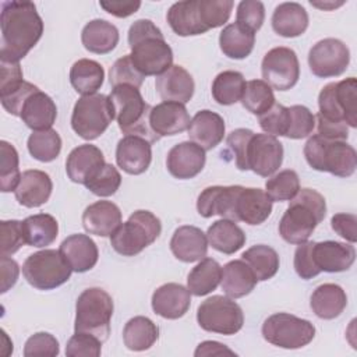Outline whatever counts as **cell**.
Segmentation results:
<instances>
[{"mask_svg":"<svg viewBox=\"0 0 357 357\" xmlns=\"http://www.w3.org/2000/svg\"><path fill=\"white\" fill-rule=\"evenodd\" d=\"M0 60L18 61L39 42L43 21L31 1H4L0 14Z\"/></svg>","mask_w":357,"mask_h":357,"instance_id":"1","label":"cell"},{"mask_svg":"<svg viewBox=\"0 0 357 357\" xmlns=\"http://www.w3.org/2000/svg\"><path fill=\"white\" fill-rule=\"evenodd\" d=\"M318 134L346 141L349 127H357V79L349 77L326 84L318 95Z\"/></svg>","mask_w":357,"mask_h":357,"instance_id":"2","label":"cell"},{"mask_svg":"<svg viewBox=\"0 0 357 357\" xmlns=\"http://www.w3.org/2000/svg\"><path fill=\"white\" fill-rule=\"evenodd\" d=\"M131 60L142 75H159L173 64V52L151 20H137L128 29Z\"/></svg>","mask_w":357,"mask_h":357,"instance_id":"3","label":"cell"},{"mask_svg":"<svg viewBox=\"0 0 357 357\" xmlns=\"http://www.w3.org/2000/svg\"><path fill=\"white\" fill-rule=\"evenodd\" d=\"M326 215V202L322 194L312 188H301L279 222V234L289 244H301L310 238L318 223Z\"/></svg>","mask_w":357,"mask_h":357,"instance_id":"4","label":"cell"},{"mask_svg":"<svg viewBox=\"0 0 357 357\" xmlns=\"http://www.w3.org/2000/svg\"><path fill=\"white\" fill-rule=\"evenodd\" d=\"M109 99L113 105L114 119L123 134L141 137L151 144L160 139V137L151 128V106L144 100L138 88L131 85L114 86Z\"/></svg>","mask_w":357,"mask_h":357,"instance_id":"5","label":"cell"},{"mask_svg":"<svg viewBox=\"0 0 357 357\" xmlns=\"http://www.w3.org/2000/svg\"><path fill=\"white\" fill-rule=\"evenodd\" d=\"M303 152L312 169L337 177H349L357 167L356 149L344 139H332L315 134L308 138Z\"/></svg>","mask_w":357,"mask_h":357,"instance_id":"6","label":"cell"},{"mask_svg":"<svg viewBox=\"0 0 357 357\" xmlns=\"http://www.w3.org/2000/svg\"><path fill=\"white\" fill-rule=\"evenodd\" d=\"M112 296L100 287L85 289L75 303L74 331L91 333L106 342L110 335V319L113 315Z\"/></svg>","mask_w":357,"mask_h":357,"instance_id":"7","label":"cell"},{"mask_svg":"<svg viewBox=\"0 0 357 357\" xmlns=\"http://www.w3.org/2000/svg\"><path fill=\"white\" fill-rule=\"evenodd\" d=\"M160 231L159 218L149 211L138 209L110 234V244L120 255L134 257L151 245Z\"/></svg>","mask_w":357,"mask_h":357,"instance_id":"8","label":"cell"},{"mask_svg":"<svg viewBox=\"0 0 357 357\" xmlns=\"http://www.w3.org/2000/svg\"><path fill=\"white\" fill-rule=\"evenodd\" d=\"M113 119L114 110L109 96L103 93L84 95L74 105L71 127L81 138L92 141L107 130Z\"/></svg>","mask_w":357,"mask_h":357,"instance_id":"9","label":"cell"},{"mask_svg":"<svg viewBox=\"0 0 357 357\" xmlns=\"http://www.w3.org/2000/svg\"><path fill=\"white\" fill-rule=\"evenodd\" d=\"M71 266L60 250H40L31 254L24 265L22 275L38 290H52L64 284L71 276Z\"/></svg>","mask_w":357,"mask_h":357,"instance_id":"10","label":"cell"},{"mask_svg":"<svg viewBox=\"0 0 357 357\" xmlns=\"http://www.w3.org/2000/svg\"><path fill=\"white\" fill-rule=\"evenodd\" d=\"M264 339L282 349H301L315 337V326L287 312H276L262 324Z\"/></svg>","mask_w":357,"mask_h":357,"instance_id":"11","label":"cell"},{"mask_svg":"<svg viewBox=\"0 0 357 357\" xmlns=\"http://www.w3.org/2000/svg\"><path fill=\"white\" fill-rule=\"evenodd\" d=\"M198 325L219 335H234L244 324L241 307L226 296H212L202 301L197 310Z\"/></svg>","mask_w":357,"mask_h":357,"instance_id":"12","label":"cell"},{"mask_svg":"<svg viewBox=\"0 0 357 357\" xmlns=\"http://www.w3.org/2000/svg\"><path fill=\"white\" fill-rule=\"evenodd\" d=\"M264 81L278 91L293 88L300 78V63L293 49L279 46L271 49L262 59Z\"/></svg>","mask_w":357,"mask_h":357,"instance_id":"13","label":"cell"},{"mask_svg":"<svg viewBox=\"0 0 357 357\" xmlns=\"http://www.w3.org/2000/svg\"><path fill=\"white\" fill-rule=\"evenodd\" d=\"M350 63V50L339 39L326 38L317 42L308 52V66L319 78L342 75Z\"/></svg>","mask_w":357,"mask_h":357,"instance_id":"14","label":"cell"},{"mask_svg":"<svg viewBox=\"0 0 357 357\" xmlns=\"http://www.w3.org/2000/svg\"><path fill=\"white\" fill-rule=\"evenodd\" d=\"M283 162V145L271 134H252L248 139L244 167L258 176H272Z\"/></svg>","mask_w":357,"mask_h":357,"instance_id":"15","label":"cell"},{"mask_svg":"<svg viewBox=\"0 0 357 357\" xmlns=\"http://www.w3.org/2000/svg\"><path fill=\"white\" fill-rule=\"evenodd\" d=\"M311 257L315 269L321 272H343L347 271L354 259L356 250L351 244L326 240L321 243H311Z\"/></svg>","mask_w":357,"mask_h":357,"instance_id":"16","label":"cell"},{"mask_svg":"<svg viewBox=\"0 0 357 357\" xmlns=\"http://www.w3.org/2000/svg\"><path fill=\"white\" fill-rule=\"evenodd\" d=\"M205 151L192 141H184L174 145L166 158L169 173L178 178L187 180L199 174L205 166Z\"/></svg>","mask_w":357,"mask_h":357,"instance_id":"17","label":"cell"},{"mask_svg":"<svg viewBox=\"0 0 357 357\" xmlns=\"http://www.w3.org/2000/svg\"><path fill=\"white\" fill-rule=\"evenodd\" d=\"M241 185H212L206 187L197 199V211L202 218L219 215L223 219L236 222L234 206Z\"/></svg>","mask_w":357,"mask_h":357,"instance_id":"18","label":"cell"},{"mask_svg":"<svg viewBox=\"0 0 357 357\" xmlns=\"http://www.w3.org/2000/svg\"><path fill=\"white\" fill-rule=\"evenodd\" d=\"M105 156L102 151L91 144H82L74 148L66 160V172L71 181L86 184L103 167Z\"/></svg>","mask_w":357,"mask_h":357,"instance_id":"19","label":"cell"},{"mask_svg":"<svg viewBox=\"0 0 357 357\" xmlns=\"http://www.w3.org/2000/svg\"><path fill=\"white\" fill-rule=\"evenodd\" d=\"M152 310L162 318L178 319L191 305V293L180 283H165L152 294Z\"/></svg>","mask_w":357,"mask_h":357,"instance_id":"20","label":"cell"},{"mask_svg":"<svg viewBox=\"0 0 357 357\" xmlns=\"http://www.w3.org/2000/svg\"><path fill=\"white\" fill-rule=\"evenodd\" d=\"M190 114L183 103L178 102H162L151 107L149 124L156 135H176L190 126Z\"/></svg>","mask_w":357,"mask_h":357,"instance_id":"21","label":"cell"},{"mask_svg":"<svg viewBox=\"0 0 357 357\" xmlns=\"http://www.w3.org/2000/svg\"><path fill=\"white\" fill-rule=\"evenodd\" d=\"M152 160L151 142L135 135H126L117 142L116 162L128 174H142Z\"/></svg>","mask_w":357,"mask_h":357,"instance_id":"22","label":"cell"},{"mask_svg":"<svg viewBox=\"0 0 357 357\" xmlns=\"http://www.w3.org/2000/svg\"><path fill=\"white\" fill-rule=\"evenodd\" d=\"M273 201L261 188H245L241 185L236 206L234 216L236 222H244L251 226L264 223L272 212Z\"/></svg>","mask_w":357,"mask_h":357,"instance_id":"23","label":"cell"},{"mask_svg":"<svg viewBox=\"0 0 357 357\" xmlns=\"http://www.w3.org/2000/svg\"><path fill=\"white\" fill-rule=\"evenodd\" d=\"M155 86L163 102H178L183 105L191 100L195 89L191 74L181 66H172L159 74Z\"/></svg>","mask_w":357,"mask_h":357,"instance_id":"24","label":"cell"},{"mask_svg":"<svg viewBox=\"0 0 357 357\" xmlns=\"http://www.w3.org/2000/svg\"><path fill=\"white\" fill-rule=\"evenodd\" d=\"M225 120L220 114L212 110H199L191 119L188 126L190 139L201 146L204 151H211L225 137Z\"/></svg>","mask_w":357,"mask_h":357,"instance_id":"25","label":"cell"},{"mask_svg":"<svg viewBox=\"0 0 357 357\" xmlns=\"http://www.w3.org/2000/svg\"><path fill=\"white\" fill-rule=\"evenodd\" d=\"M170 250L178 261H201L208 252V237L199 227L191 225L180 226L170 238Z\"/></svg>","mask_w":357,"mask_h":357,"instance_id":"26","label":"cell"},{"mask_svg":"<svg viewBox=\"0 0 357 357\" xmlns=\"http://www.w3.org/2000/svg\"><path fill=\"white\" fill-rule=\"evenodd\" d=\"M53 183L47 173L42 170H25L14 190L18 204L26 208H38L46 204L52 195Z\"/></svg>","mask_w":357,"mask_h":357,"instance_id":"27","label":"cell"},{"mask_svg":"<svg viewBox=\"0 0 357 357\" xmlns=\"http://www.w3.org/2000/svg\"><path fill=\"white\" fill-rule=\"evenodd\" d=\"M60 252L71 266L73 272L84 273L91 271L99 258V251L95 241L86 234H71L60 244Z\"/></svg>","mask_w":357,"mask_h":357,"instance_id":"28","label":"cell"},{"mask_svg":"<svg viewBox=\"0 0 357 357\" xmlns=\"http://www.w3.org/2000/svg\"><path fill=\"white\" fill-rule=\"evenodd\" d=\"M121 225V211L112 201H96L82 213V226L89 234L110 236Z\"/></svg>","mask_w":357,"mask_h":357,"instance_id":"29","label":"cell"},{"mask_svg":"<svg viewBox=\"0 0 357 357\" xmlns=\"http://www.w3.org/2000/svg\"><path fill=\"white\" fill-rule=\"evenodd\" d=\"M20 117L33 131L49 130L56 121L57 107L47 93L38 89L22 103Z\"/></svg>","mask_w":357,"mask_h":357,"instance_id":"30","label":"cell"},{"mask_svg":"<svg viewBox=\"0 0 357 357\" xmlns=\"http://www.w3.org/2000/svg\"><path fill=\"white\" fill-rule=\"evenodd\" d=\"M166 20L178 36H195L208 31L201 17L198 0H184L172 4Z\"/></svg>","mask_w":357,"mask_h":357,"instance_id":"31","label":"cell"},{"mask_svg":"<svg viewBox=\"0 0 357 357\" xmlns=\"http://www.w3.org/2000/svg\"><path fill=\"white\" fill-rule=\"evenodd\" d=\"M272 28L283 38L300 36L308 28V14L296 1L280 3L272 14Z\"/></svg>","mask_w":357,"mask_h":357,"instance_id":"32","label":"cell"},{"mask_svg":"<svg viewBox=\"0 0 357 357\" xmlns=\"http://www.w3.org/2000/svg\"><path fill=\"white\" fill-rule=\"evenodd\" d=\"M310 305L318 318L335 319L344 311L347 305V296L339 284L324 283L312 291Z\"/></svg>","mask_w":357,"mask_h":357,"instance_id":"33","label":"cell"},{"mask_svg":"<svg viewBox=\"0 0 357 357\" xmlns=\"http://www.w3.org/2000/svg\"><path fill=\"white\" fill-rule=\"evenodd\" d=\"M257 282L252 271L243 259L230 261L222 268L220 286L230 298H241L250 294Z\"/></svg>","mask_w":357,"mask_h":357,"instance_id":"34","label":"cell"},{"mask_svg":"<svg viewBox=\"0 0 357 357\" xmlns=\"http://www.w3.org/2000/svg\"><path fill=\"white\" fill-rule=\"evenodd\" d=\"M81 42L88 52L106 54L117 46L119 29L106 20H92L82 28Z\"/></svg>","mask_w":357,"mask_h":357,"instance_id":"35","label":"cell"},{"mask_svg":"<svg viewBox=\"0 0 357 357\" xmlns=\"http://www.w3.org/2000/svg\"><path fill=\"white\" fill-rule=\"evenodd\" d=\"M208 243L219 252L231 255L245 244V233L236 222L229 219H219L213 222L206 231Z\"/></svg>","mask_w":357,"mask_h":357,"instance_id":"36","label":"cell"},{"mask_svg":"<svg viewBox=\"0 0 357 357\" xmlns=\"http://www.w3.org/2000/svg\"><path fill=\"white\" fill-rule=\"evenodd\" d=\"M25 244L32 247H47L59 234V223L54 216L49 213H36L25 218L21 222Z\"/></svg>","mask_w":357,"mask_h":357,"instance_id":"37","label":"cell"},{"mask_svg":"<svg viewBox=\"0 0 357 357\" xmlns=\"http://www.w3.org/2000/svg\"><path fill=\"white\" fill-rule=\"evenodd\" d=\"M255 32L233 22L226 25L219 35V46L229 59H245L254 49Z\"/></svg>","mask_w":357,"mask_h":357,"instance_id":"38","label":"cell"},{"mask_svg":"<svg viewBox=\"0 0 357 357\" xmlns=\"http://www.w3.org/2000/svg\"><path fill=\"white\" fill-rule=\"evenodd\" d=\"M159 337V328L148 317H134L127 321L123 329V340L127 349L144 351L151 349Z\"/></svg>","mask_w":357,"mask_h":357,"instance_id":"39","label":"cell"},{"mask_svg":"<svg viewBox=\"0 0 357 357\" xmlns=\"http://www.w3.org/2000/svg\"><path fill=\"white\" fill-rule=\"evenodd\" d=\"M105 79L103 67L91 59L77 60L70 70V82L73 88L84 95L96 93Z\"/></svg>","mask_w":357,"mask_h":357,"instance_id":"40","label":"cell"},{"mask_svg":"<svg viewBox=\"0 0 357 357\" xmlns=\"http://www.w3.org/2000/svg\"><path fill=\"white\" fill-rule=\"evenodd\" d=\"M220 279L222 266L213 258H204L190 271L187 289L194 296H206L219 286Z\"/></svg>","mask_w":357,"mask_h":357,"instance_id":"41","label":"cell"},{"mask_svg":"<svg viewBox=\"0 0 357 357\" xmlns=\"http://www.w3.org/2000/svg\"><path fill=\"white\" fill-rule=\"evenodd\" d=\"M241 259L250 266L258 282L273 278L280 264L278 252L272 247L265 244H257L250 247L247 251L243 252Z\"/></svg>","mask_w":357,"mask_h":357,"instance_id":"42","label":"cell"},{"mask_svg":"<svg viewBox=\"0 0 357 357\" xmlns=\"http://www.w3.org/2000/svg\"><path fill=\"white\" fill-rule=\"evenodd\" d=\"M244 88V75L234 70H226L215 77L212 82V96L219 105L229 106L241 100Z\"/></svg>","mask_w":357,"mask_h":357,"instance_id":"43","label":"cell"},{"mask_svg":"<svg viewBox=\"0 0 357 357\" xmlns=\"http://www.w3.org/2000/svg\"><path fill=\"white\" fill-rule=\"evenodd\" d=\"M26 146L33 159L47 163L59 156L61 151V138L53 128L32 131L28 137Z\"/></svg>","mask_w":357,"mask_h":357,"instance_id":"44","label":"cell"},{"mask_svg":"<svg viewBox=\"0 0 357 357\" xmlns=\"http://www.w3.org/2000/svg\"><path fill=\"white\" fill-rule=\"evenodd\" d=\"M241 103L250 113L261 116L275 105L273 89L264 79H251L245 82Z\"/></svg>","mask_w":357,"mask_h":357,"instance_id":"45","label":"cell"},{"mask_svg":"<svg viewBox=\"0 0 357 357\" xmlns=\"http://www.w3.org/2000/svg\"><path fill=\"white\" fill-rule=\"evenodd\" d=\"M0 188L3 192L14 191L20 183V160L17 149L7 141L0 142Z\"/></svg>","mask_w":357,"mask_h":357,"instance_id":"46","label":"cell"},{"mask_svg":"<svg viewBox=\"0 0 357 357\" xmlns=\"http://www.w3.org/2000/svg\"><path fill=\"white\" fill-rule=\"evenodd\" d=\"M265 188V192L273 202L290 201L300 190L298 174L290 169L282 170L266 181Z\"/></svg>","mask_w":357,"mask_h":357,"instance_id":"47","label":"cell"},{"mask_svg":"<svg viewBox=\"0 0 357 357\" xmlns=\"http://www.w3.org/2000/svg\"><path fill=\"white\" fill-rule=\"evenodd\" d=\"M144 79H145V75H142L135 68L130 54H126L117 59L109 71V81L113 88L119 85H131V86L139 88Z\"/></svg>","mask_w":357,"mask_h":357,"instance_id":"48","label":"cell"},{"mask_svg":"<svg viewBox=\"0 0 357 357\" xmlns=\"http://www.w3.org/2000/svg\"><path fill=\"white\" fill-rule=\"evenodd\" d=\"M314 127L315 116L308 107L303 105H294L289 107V127L284 137L291 139H301L308 137Z\"/></svg>","mask_w":357,"mask_h":357,"instance_id":"49","label":"cell"},{"mask_svg":"<svg viewBox=\"0 0 357 357\" xmlns=\"http://www.w3.org/2000/svg\"><path fill=\"white\" fill-rule=\"evenodd\" d=\"M199 11L205 26L209 29L225 25L231 14V0H198Z\"/></svg>","mask_w":357,"mask_h":357,"instance_id":"50","label":"cell"},{"mask_svg":"<svg viewBox=\"0 0 357 357\" xmlns=\"http://www.w3.org/2000/svg\"><path fill=\"white\" fill-rule=\"evenodd\" d=\"M120 184L121 176L119 170L113 165L105 163L95 177L85 184V187L98 197H110L119 190Z\"/></svg>","mask_w":357,"mask_h":357,"instance_id":"51","label":"cell"},{"mask_svg":"<svg viewBox=\"0 0 357 357\" xmlns=\"http://www.w3.org/2000/svg\"><path fill=\"white\" fill-rule=\"evenodd\" d=\"M102 340L91 333L75 332L66 346L67 357H99L102 353Z\"/></svg>","mask_w":357,"mask_h":357,"instance_id":"52","label":"cell"},{"mask_svg":"<svg viewBox=\"0 0 357 357\" xmlns=\"http://www.w3.org/2000/svg\"><path fill=\"white\" fill-rule=\"evenodd\" d=\"M261 128L273 137H284L289 127V107L275 103L268 112L259 116Z\"/></svg>","mask_w":357,"mask_h":357,"instance_id":"53","label":"cell"},{"mask_svg":"<svg viewBox=\"0 0 357 357\" xmlns=\"http://www.w3.org/2000/svg\"><path fill=\"white\" fill-rule=\"evenodd\" d=\"M265 20V7L257 0H244L237 6L236 22L245 26L247 29L257 32Z\"/></svg>","mask_w":357,"mask_h":357,"instance_id":"54","label":"cell"},{"mask_svg":"<svg viewBox=\"0 0 357 357\" xmlns=\"http://www.w3.org/2000/svg\"><path fill=\"white\" fill-rule=\"evenodd\" d=\"M60 353L57 339L47 332H38L28 337L24 346L25 357H36V356H47L56 357Z\"/></svg>","mask_w":357,"mask_h":357,"instance_id":"55","label":"cell"},{"mask_svg":"<svg viewBox=\"0 0 357 357\" xmlns=\"http://www.w3.org/2000/svg\"><path fill=\"white\" fill-rule=\"evenodd\" d=\"M0 230H1V245H0L1 255L10 257L15 254L25 244L20 220H14V219L1 220Z\"/></svg>","mask_w":357,"mask_h":357,"instance_id":"56","label":"cell"},{"mask_svg":"<svg viewBox=\"0 0 357 357\" xmlns=\"http://www.w3.org/2000/svg\"><path fill=\"white\" fill-rule=\"evenodd\" d=\"M39 88L28 81H24L22 84H20L17 88L0 93V100L3 107L13 116H18L20 117V112L22 107V103L25 102V99L33 93L35 91H38Z\"/></svg>","mask_w":357,"mask_h":357,"instance_id":"57","label":"cell"},{"mask_svg":"<svg viewBox=\"0 0 357 357\" xmlns=\"http://www.w3.org/2000/svg\"><path fill=\"white\" fill-rule=\"evenodd\" d=\"M311 243L312 241H304L301 244H298V247L294 251V269L296 273L301 278V279H312L317 275H319V272L315 269L314 262H312V257H311Z\"/></svg>","mask_w":357,"mask_h":357,"instance_id":"58","label":"cell"},{"mask_svg":"<svg viewBox=\"0 0 357 357\" xmlns=\"http://www.w3.org/2000/svg\"><path fill=\"white\" fill-rule=\"evenodd\" d=\"M254 134V131L248 130V128H237L233 130L227 138H226V144L227 148L231 151V153L234 155L236 159V166L240 170H245L244 167V158H245V149H247V144L250 137Z\"/></svg>","mask_w":357,"mask_h":357,"instance_id":"59","label":"cell"},{"mask_svg":"<svg viewBox=\"0 0 357 357\" xmlns=\"http://www.w3.org/2000/svg\"><path fill=\"white\" fill-rule=\"evenodd\" d=\"M21 82H24V78L20 63L0 60V93L14 89Z\"/></svg>","mask_w":357,"mask_h":357,"instance_id":"60","label":"cell"},{"mask_svg":"<svg viewBox=\"0 0 357 357\" xmlns=\"http://www.w3.org/2000/svg\"><path fill=\"white\" fill-rule=\"evenodd\" d=\"M331 226L349 243L357 241V216L354 213H335L331 219Z\"/></svg>","mask_w":357,"mask_h":357,"instance_id":"61","label":"cell"},{"mask_svg":"<svg viewBox=\"0 0 357 357\" xmlns=\"http://www.w3.org/2000/svg\"><path fill=\"white\" fill-rule=\"evenodd\" d=\"M0 266H1V287L0 291L6 293L8 289H11L18 279L20 268L18 264L6 255H1L0 258Z\"/></svg>","mask_w":357,"mask_h":357,"instance_id":"62","label":"cell"},{"mask_svg":"<svg viewBox=\"0 0 357 357\" xmlns=\"http://www.w3.org/2000/svg\"><path fill=\"white\" fill-rule=\"evenodd\" d=\"M99 6L107 11L109 14L119 17V18H126L128 15H132L134 13L138 11L141 7V1H112V0H102L99 1Z\"/></svg>","mask_w":357,"mask_h":357,"instance_id":"63","label":"cell"},{"mask_svg":"<svg viewBox=\"0 0 357 357\" xmlns=\"http://www.w3.org/2000/svg\"><path fill=\"white\" fill-rule=\"evenodd\" d=\"M236 356L233 350H230L226 344H222L215 340H205L198 344V347L194 351L195 357H202V356Z\"/></svg>","mask_w":357,"mask_h":357,"instance_id":"64","label":"cell"}]
</instances>
